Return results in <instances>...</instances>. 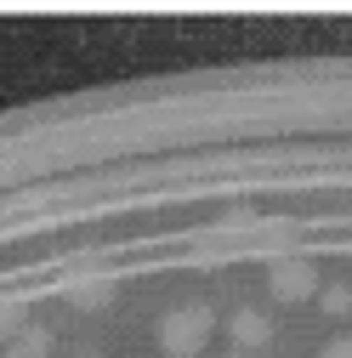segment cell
Masks as SVG:
<instances>
[{"instance_id":"cell-1","label":"cell","mask_w":352,"mask_h":358,"mask_svg":"<svg viewBox=\"0 0 352 358\" xmlns=\"http://www.w3.org/2000/svg\"><path fill=\"white\" fill-rule=\"evenodd\" d=\"M210 330H216V313H210L205 301L176 307L170 319H159V347H165V358H193V352L205 347Z\"/></svg>"},{"instance_id":"cell-2","label":"cell","mask_w":352,"mask_h":358,"mask_svg":"<svg viewBox=\"0 0 352 358\" xmlns=\"http://www.w3.org/2000/svg\"><path fill=\"white\" fill-rule=\"evenodd\" d=\"M273 290H279L284 301L313 296V290H318V267H313V262H273Z\"/></svg>"},{"instance_id":"cell-3","label":"cell","mask_w":352,"mask_h":358,"mask_svg":"<svg viewBox=\"0 0 352 358\" xmlns=\"http://www.w3.org/2000/svg\"><path fill=\"white\" fill-rule=\"evenodd\" d=\"M108 301H114V279H108V273L74 279V290H68V307H74V313H97V307H108Z\"/></svg>"},{"instance_id":"cell-4","label":"cell","mask_w":352,"mask_h":358,"mask_svg":"<svg viewBox=\"0 0 352 358\" xmlns=\"http://www.w3.org/2000/svg\"><path fill=\"white\" fill-rule=\"evenodd\" d=\"M267 319H261V313L256 307H239L233 313V341H239V352H250V347H261V341H267Z\"/></svg>"},{"instance_id":"cell-5","label":"cell","mask_w":352,"mask_h":358,"mask_svg":"<svg viewBox=\"0 0 352 358\" xmlns=\"http://www.w3.org/2000/svg\"><path fill=\"white\" fill-rule=\"evenodd\" d=\"M12 352H17V358H46V352H52V330L23 324V330H17V341H12Z\"/></svg>"},{"instance_id":"cell-6","label":"cell","mask_w":352,"mask_h":358,"mask_svg":"<svg viewBox=\"0 0 352 358\" xmlns=\"http://www.w3.org/2000/svg\"><path fill=\"white\" fill-rule=\"evenodd\" d=\"M324 313H335V319L352 313V290H346V285H324Z\"/></svg>"},{"instance_id":"cell-7","label":"cell","mask_w":352,"mask_h":358,"mask_svg":"<svg viewBox=\"0 0 352 358\" xmlns=\"http://www.w3.org/2000/svg\"><path fill=\"white\" fill-rule=\"evenodd\" d=\"M17 330H23V313L12 301H0V336H17Z\"/></svg>"},{"instance_id":"cell-8","label":"cell","mask_w":352,"mask_h":358,"mask_svg":"<svg viewBox=\"0 0 352 358\" xmlns=\"http://www.w3.org/2000/svg\"><path fill=\"white\" fill-rule=\"evenodd\" d=\"M324 358H352V336H335V341L324 347Z\"/></svg>"},{"instance_id":"cell-9","label":"cell","mask_w":352,"mask_h":358,"mask_svg":"<svg viewBox=\"0 0 352 358\" xmlns=\"http://www.w3.org/2000/svg\"><path fill=\"white\" fill-rule=\"evenodd\" d=\"M85 358H97V352H85Z\"/></svg>"},{"instance_id":"cell-10","label":"cell","mask_w":352,"mask_h":358,"mask_svg":"<svg viewBox=\"0 0 352 358\" xmlns=\"http://www.w3.org/2000/svg\"><path fill=\"white\" fill-rule=\"evenodd\" d=\"M6 358H17V352H6Z\"/></svg>"}]
</instances>
